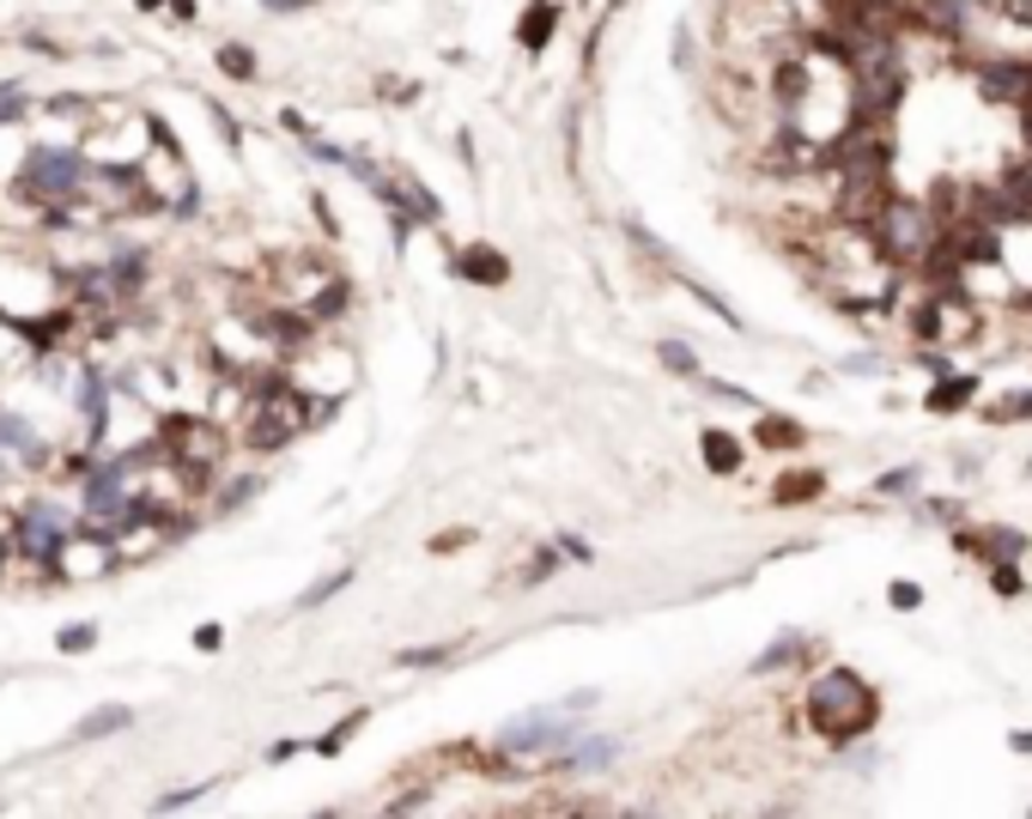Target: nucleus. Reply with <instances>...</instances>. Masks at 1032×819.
<instances>
[{
    "instance_id": "f8f14e48",
    "label": "nucleus",
    "mask_w": 1032,
    "mask_h": 819,
    "mask_svg": "<svg viewBox=\"0 0 1032 819\" xmlns=\"http://www.w3.org/2000/svg\"><path fill=\"white\" fill-rule=\"evenodd\" d=\"M753 444H759V449H783V455H790V449H802V444H808V432H802L796 419H783V413H759Z\"/></svg>"
},
{
    "instance_id": "aec40b11",
    "label": "nucleus",
    "mask_w": 1032,
    "mask_h": 819,
    "mask_svg": "<svg viewBox=\"0 0 1032 819\" xmlns=\"http://www.w3.org/2000/svg\"><path fill=\"white\" fill-rule=\"evenodd\" d=\"M92 644H98V626H92V619H73V626L55 631V649H61V656H85Z\"/></svg>"
},
{
    "instance_id": "f704fd0d",
    "label": "nucleus",
    "mask_w": 1032,
    "mask_h": 819,
    "mask_svg": "<svg viewBox=\"0 0 1032 819\" xmlns=\"http://www.w3.org/2000/svg\"><path fill=\"white\" fill-rule=\"evenodd\" d=\"M887 601H893L899 614H905V607H918V601H923V589H918V583H893V589H887Z\"/></svg>"
},
{
    "instance_id": "4c0bfd02",
    "label": "nucleus",
    "mask_w": 1032,
    "mask_h": 819,
    "mask_svg": "<svg viewBox=\"0 0 1032 819\" xmlns=\"http://www.w3.org/2000/svg\"><path fill=\"white\" fill-rule=\"evenodd\" d=\"M559 558H589V546L577 535H559Z\"/></svg>"
},
{
    "instance_id": "4be33fe9",
    "label": "nucleus",
    "mask_w": 1032,
    "mask_h": 819,
    "mask_svg": "<svg viewBox=\"0 0 1032 819\" xmlns=\"http://www.w3.org/2000/svg\"><path fill=\"white\" fill-rule=\"evenodd\" d=\"M984 419H990V425H1009V419H1032V388H1026V395H1014V401H990V407H984Z\"/></svg>"
},
{
    "instance_id": "a878e982",
    "label": "nucleus",
    "mask_w": 1032,
    "mask_h": 819,
    "mask_svg": "<svg viewBox=\"0 0 1032 819\" xmlns=\"http://www.w3.org/2000/svg\"><path fill=\"white\" fill-rule=\"evenodd\" d=\"M449 656H456L449 644H432V649H402L395 661H402V668H437V661H449Z\"/></svg>"
},
{
    "instance_id": "1a4fd4ad",
    "label": "nucleus",
    "mask_w": 1032,
    "mask_h": 819,
    "mask_svg": "<svg viewBox=\"0 0 1032 819\" xmlns=\"http://www.w3.org/2000/svg\"><path fill=\"white\" fill-rule=\"evenodd\" d=\"M614 759H619L614 735H584V728H571V740H565L547 765H559V771H608Z\"/></svg>"
},
{
    "instance_id": "58836bf2",
    "label": "nucleus",
    "mask_w": 1032,
    "mask_h": 819,
    "mask_svg": "<svg viewBox=\"0 0 1032 819\" xmlns=\"http://www.w3.org/2000/svg\"><path fill=\"white\" fill-rule=\"evenodd\" d=\"M262 7H274V12H304V7H322V0H262Z\"/></svg>"
},
{
    "instance_id": "9d476101",
    "label": "nucleus",
    "mask_w": 1032,
    "mask_h": 819,
    "mask_svg": "<svg viewBox=\"0 0 1032 819\" xmlns=\"http://www.w3.org/2000/svg\"><path fill=\"white\" fill-rule=\"evenodd\" d=\"M456 280L486 285V292H493V285H505V280H510V262L493 250V243H468V250L456 255Z\"/></svg>"
},
{
    "instance_id": "0eeeda50",
    "label": "nucleus",
    "mask_w": 1032,
    "mask_h": 819,
    "mask_svg": "<svg viewBox=\"0 0 1032 819\" xmlns=\"http://www.w3.org/2000/svg\"><path fill=\"white\" fill-rule=\"evenodd\" d=\"M965 285H935L929 297H918L911 304V334L918 341H929V346H953V341H972V328H978V310L965 304Z\"/></svg>"
},
{
    "instance_id": "2eb2a0df",
    "label": "nucleus",
    "mask_w": 1032,
    "mask_h": 819,
    "mask_svg": "<svg viewBox=\"0 0 1032 819\" xmlns=\"http://www.w3.org/2000/svg\"><path fill=\"white\" fill-rule=\"evenodd\" d=\"M219 73H225V80H237V85H250L255 73H262V61H255V49L250 43H219Z\"/></svg>"
},
{
    "instance_id": "dca6fc26",
    "label": "nucleus",
    "mask_w": 1032,
    "mask_h": 819,
    "mask_svg": "<svg viewBox=\"0 0 1032 819\" xmlns=\"http://www.w3.org/2000/svg\"><path fill=\"white\" fill-rule=\"evenodd\" d=\"M978 376H941L935 388H929V413H960L965 401H972Z\"/></svg>"
},
{
    "instance_id": "6e6552de",
    "label": "nucleus",
    "mask_w": 1032,
    "mask_h": 819,
    "mask_svg": "<svg viewBox=\"0 0 1032 819\" xmlns=\"http://www.w3.org/2000/svg\"><path fill=\"white\" fill-rule=\"evenodd\" d=\"M984 219L990 225H1032V159H1014L984 189Z\"/></svg>"
},
{
    "instance_id": "bb28decb",
    "label": "nucleus",
    "mask_w": 1032,
    "mask_h": 819,
    "mask_svg": "<svg viewBox=\"0 0 1032 819\" xmlns=\"http://www.w3.org/2000/svg\"><path fill=\"white\" fill-rule=\"evenodd\" d=\"M201 103H206V115H213V128H219V134H225V146L237 152V146H243V128H237V122H231V115H225V103H213V98H201Z\"/></svg>"
},
{
    "instance_id": "ea45409f",
    "label": "nucleus",
    "mask_w": 1032,
    "mask_h": 819,
    "mask_svg": "<svg viewBox=\"0 0 1032 819\" xmlns=\"http://www.w3.org/2000/svg\"><path fill=\"white\" fill-rule=\"evenodd\" d=\"M844 371H881V358H874V353H857V358H844Z\"/></svg>"
},
{
    "instance_id": "473e14b6",
    "label": "nucleus",
    "mask_w": 1032,
    "mask_h": 819,
    "mask_svg": "<svg viewBox=\"0 0 1032 819\" xmlns=\"http://www.w3.org/2000/svg\"><path fill=\"white\" fill-rule=\"evenodd\" d=\"M705 388H711L717 401H735V407H753V395H747V388H735V383H722V376H705Z\"/></svg>"
},
{
    "instance_id": "f3484780",
    "label": "nucleus",
    "mask_w": 1032,
    "mask_h": 819,
    "mask_svg": "<svg viewBox=\"0 0 1032 819\" xmlns=\"http://www.w3.org/2000/svg\"><path fill=\"white\" fill-rule=\"evenodd\" d=\"M826 492V474H783L778 486H771V504H808Z\"/></svg>"
},
{
    "instance_id": "2f4dec72",
    "label": "nucleus",
    "mask_w": 1032,
    "mask_h": 819,
    "mask_svg": "<svg viewBox=\"0 0 1032 819\" xmlns=\"http://www.w3.org/2000/svg\"><path fill=\"white\" fill-rule=\"evenodd\" d=\"M990 583H996V595H1021L1026 589L1021 570H1014V558H996V577H990Z\"/></svg>"
},
{
    "instance_id": "6ab92c4d",
    "label": "nucleus",
    "mask_w": 1032,
    "mask_h": 819,
    "mask_svg": "<svg viewBox=\"0 0 1032 819\" xmlns=\"http://www.w3.org/2000/svg\"><path fill=\"white\" fill-rule=\"evenodd\" d=\"M365 722H371V710H353V717H341V722L328 728V735L316 740V752H322V759H334V752H341V747H346V740H353Z\"/></svg>"
},
{
    "instance_id": "a211bd4d",
    "label": "nucleus",
    "mask_w": 1032,
    "mask_h": 819,
    "mask_svg": "<svg viewBox=\"0 0 1032 819\" xmlns=\"http://www.w3.org/2000/svg\"><path fill=\"white\" fill-rule=\"evenodd\" d=\"M802 656H808V637L790 631V637H778V644H771L766 656L753 661V674H778V668H790V661H802Z\"/></svg>"
},
{
    "instance_id": "72a5a7b5",
    "label": "nucleus",
    "mask_w": 1032,
    "mask_h": 819,
    "mask_svg": "<svg viewBox=\"0 0 1032 819\" xmlns=\"http://www.w3.org/2000/svg\"><path fill=\"white\" fill-rule=\"evenodd\" d=\"M468 540H474V528H444V535L432 540V553H462Z\"/></svg>"
},
{
    "instance_id": "c85d7f7f",
    "label": "nucleus",
    "mask_w": 1032,
    "mask_h": 819,
    "mask_svg": "<svg viewBox=\"0 0 1032 819\" xmlns=\"http://www.w3.org/2000/svg\"><path fill=\"white\" fill-rule=\"evenodd\" d=\"M990 553H996V558H1021L1026 553V535H1021V528H996V535H990Z\"/></svg>"
},
{
    "instance_id": "412c9836",
    "label": "nucleus",
    "mask_w": 1032,
    "mask_h": 819,
    "mask_svg": "<svg viewBox=\"0 0 1032 819\" xmlns=\"http://www.w3.org/2000/svg\"><path fill=\"white\" fill-rule=\"evenodd\" d=\"M346 583H353V565H346V570H328V577H322V583H316V589H304V595H299V607H304V614H310V607H322V601H334V595H341V589H346Z\"/></svg>"
},
{
    "instance_id": "79ce46f5",
    "label": "nucleus",
    "mask_w": 1032,
    "mask_h": 819,
    "mask_svg": "<svg viewBox=\"0 0 1032 819\" xmlns=\"http://www.w3.org/2000/svg\"><path fill=\"white\" fill-rule=\"evenodd\" d=\"M614 7H626V0H614Z\"/></svg>"
},
{
    "instance_id": "e433bc0d",
    "label": "nucleus",
    "mask_w": 1032,
    "mask_h": 819,
    "mask_svg": "<svg viewBox=\"0 0 1032 819\" xmlns=\"http://www.w3.org/2000/svg\"><path fill=\"white\" fill-rule=\"evenodd\" d=\"M219 644H225V626H201V631H195V649H206V656H213Z\"/></svg>"
},
{
    "instance_id": "cd10ccee",
    "label": "nucleus",
    "mask_w": 1032,
    "mask_h": 819,
    "mask_svg": "<svg viewBox=\"0 0 1032 819\" xmlns=\"http://www.w3.org/2000/svg\"><path fill=\"white\" fill-rule=\"evenodd\" d=\"M553 570H559V553H553V546H535V553H528L523 583H540V577H553Z\"/></svg>"
},
{
    "instance_id": "393cba45",
    "label": "nucleus",
    "mask_w": 1032,
    "mask_h": 819,
    "mask_svg": "<svg viewBox=\"0 0 1032 819\" xmlns=\"http://www.w3.org/2000/svg\"><path fill=\"white\" fill-rule=\"evenodd\" d=\"M662 364L675 376H699V358H692V346H680V341H662Z\"/></svg>"
},
{
    "instance_id": "a19ab883",
    "label": "nucleus",
    "mask_w": 1032,
    "mask_h": 819,
    "mask_svg": "<svg viewBox=\"0 0 1032 819\" xmlns=\"http://www.w3.org/2000/svg\"><path fill=\"white\" fill-rule=\"evenodd\" d=\"M134 7H140V12H164V0H134Z\"/></svg>"
},
{
    "instance_id": "ddd939ff",
    "label": "nucleus",
    "mask_w": 1032,
    "mask_h": 819,
    "mask_svg": "<svg viewBox=\"0 0 1032 819\" xmlns=\"http://www.w3.org/2000/svg\"><path fill=\"white\" fill-rule=\"evenodd\" d=\"M122 728H134V710L128 705H103V710H92V717H80L73 722V740H103V735H122Z\"/></svg>"
},
{
    "instance_id": "20e7f679",
    "label": "nucleus",
    "mask_w": 1032,
    "mask_h": 819,
    "mask_svg": "<svg viewBox=\"0 0 1032 819\" xmlns=\"http://www.w3.org/2000/svg\"><path fill=\"white\" fill-rule=\"evenodd\" d=\"M122 565V546H115V528L92 523V516H80V523L61 535V546L49 553V583L55 589H80V583H98L103 570Z\"/></svg>"
},
{
    "instance_id": "c756f323",
    "label": "nucleus",
    "mask_w": 1032,
    "mask_h": 819,
    "mask_svg": "<svg viewBox=\"0 0 1032 819\" xmlns=\"http://www.w3.org/2000/svg\"><path fill=\"white\" fill-rule=\"evenodd\" d=\"M206 789H213V783H183V789H171V796H159L152 808H164V813H171V808H189V801H201Z\"/></svg>"
},
{
    "instance_id": "b1692460",
    "label": "nucleus",
    "mask_w": 1032,
    "mask_h": 819,
    "mask_svg": "<svg viewBox=\"0 0 1032 819\" xmlns=\"http://www.w3.org/2000/svg\"><path fill=\"white\" fill-rule=\"evenodd\" d=\"M24 115H31V103H24V91H19V85H0V128L24 122Z\"/></svg>"
},
{
    "instance_id": "5701e85b",
    "label": "nucleus",
    "mask_w": 1032,
    "mask_h": 819,
    "mask_svg": "<svg viewBox=\"0 0 1032 819\" xmlns=\"http://www.w3.org/2000/svg\"><path fill=\"white\" fill-rule=\"evenodd\" d=\"M918 467H893V474H881L874 479V492H887V498H905V492H918Z\"/></svg>"
},
{
    "instance_id": "f03ea898",
    "label": "nucleus",
    "mask_w": 1032,
    "mask_h": 819,
    "mask_svg": "<svg viewBox=\"0 0 1032 819\" xmlns=\"http://www.w3.org/2000/svg\"><path fill=\"white\" fill-rule=\"evenodd\" d=\"M874 717H881V698L869 692V680H862V674L832 668V674H820V680L808 686V722H815V735H826L832 747L869 735Z\"/></svg>"
},
{
    "instance_id": "423d86ee",
    "label": "nucleus",
    "mask_w": 1032,
    "mask_h": 819,
    "mask_svg": "<svg viewBox=\"0 0 1032 819\" xmlns=\"http://www.w3.org/2000/svg\"><path fill=\"white\" fill-rule=\"evenodd\" d=\"M929 237H935V219H929L923 201H905V194H887L881 219H874V243H881V255L893 267H911L918 255L929 250Z\"/></svg>"
},
{
    "instance_id": "9b49d317",
    "label": "nucleus",
    "mask_w": 1032,
    "mask_h": 819,
    "mask_svg": "<svg viewBox=\"0 0 1032 819\" xmlns=\"http://www.w3.org/2000/svg\"><path fill=\"white\" fill-rule=\"evenodd\" d=\"M559 19H565V7H553V0H528L523 19H516V43H523L528 55H540V49L553 43V31H559Z\"/></svg>"
},
{
    "instance_id": "7ed1b4c3",
    "label": "nucleus",
    "mask_w": 1032,
    "mask_h": 819,
    "mask_svg": "<svg viewBox=\"0 0 1032 819\" xmlns=\"http://www.w3.org/2000/svg\"><path fill=\"white\" fill-rule=\"evenodd\" d=\"M85 176H92V159H85L80 146H24L19 171H12V182H19L43 213L61 206V201H73V194L85 189Z\"/></svg>"
},
{
    "instance_id": "f257e3e1",
    "label": "nucleus",
    "mask_w": 1032,
    "mask_h": 819,
    "mask_svg": "<svg viewBox=\"0 0 1032 819\" xmlns=\"http://www.w3.org/2000/svg\"><path fill=\"white\" fill-rule=\"evenodd\" d=\"M152 437H159V455L195 492L213 486L219 467H225V455H231V432L219 419H201V413H159V432Z\"/></svg>"
},
{
    "instance_id": "7c9ffc66",
    "label": "nucleus",
    "mask_w": 1032,
    "mask_h": 819,
    "mask_svg": "<svg viewBox=\"0 0 1032 819\" xmlns=\"http://www.w3.org/2000/svg\"><path fill=\"white\" fill-rule=\"evenodd\" d=\"M419 808H437V789H407V796L389 801V813H419Z\"/></svg>"
},
{
    "instance_id": "39448f33",
    "label": "nucleus",
    "mask_w": 1032,
    "mask_h": 819,
    "mask_svg": "<svg viewBox=\"0 0 1032 819\" xmlns=\"http://www.w3.org/2000/svg\"><path fill=\"white\" fill-rule=\"evenodd\" d=\"M565 740H571V710L547 705V710H523V717H510L493 735V752L498 759H523V765H547Z\"/></svg>"
},
{
    "instance_id": "4468645a",
    "label": "nucleus",
    "mask_w": 1032,
    "mask_h": 819,
    "mask_svg": "<svg viewBox=\"0 0 1032 819\" xmlns=\"http://www.w3.org/2000/svg\"><path fill=\"white\" fill-rule=\"evenodd\" d=\"M699 444H705V467H711V474H722V479L741 474V444H735L729 432H705Z\"/></svg>"
},
{
    "instance_id": "c9c22d12",
    "label": "nucleus",
    "mask_w": 1032,
    "mask_h": 819,
    "mask_svg": "<svg viewBox=\"0 0 1032 819\" xmlns=\"http://www.w3.org/2000/svg\"><path fill=\"white\" fill-rule=\"evenodd\" d=\"M164 12H171V19H183V24H195L201 19V0H164Z\"/></svg>"
}]
</instances>
